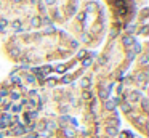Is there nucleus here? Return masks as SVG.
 <instances>
[{
	"label": "nucleus",
	"instance_id": "nucleus-21",
	"mask_svg": "<svg viewBox=\"0 0 149 138\" xmlns=\"http://www.w3.org/2000/svg\"><path fill=\"white\" fill-rule=\"evenodd\" d=\"M26 80H27L29 84H34V82H35V77H34V76H27V77H26Z\"/></svg>",
	"mask_w": 149,
	"mask_h": 138
},
{
	"label": "nucleus",
	"instance_id": "nucleus-16",
	"mask_svg": "<svg viewBox=\"0 0 149 138\" xmlns=\"http://www.w3.org/2000/svg\"><path fill=\"white\" fill-rule=\"evenodd\" d=\"M77 18H79V21H85V18H87V13L84 11V13H79V16H77Z\"/></svg>",
	"mask_w": 149,
	"mask_h": 138
},
{
	"label": "nucleus",
	"instance_id": "nucleus-10",
	"mask_svg": "<svg viewBox=\"0 0 149 138\" xmlns=\"http://www.w3.org/2000/svg\"><path fill=\"white\" fill-rule=\"evenodd\" d=\"M99 96H101L103 100H107V96H109V92H107V90H101V92H99Z\"/></svg>",
	"mask_w": 149,
	"mask_h": 138
},
{
	"label": "nucleus",
	"instance_id": "nucleus-31",
	"mask_svg": "<svg viewBox=\"0 0 149 138\" xmlns=\"http://www.w3.org/2000/svg\"><path fill=\"white\" fill-rule=\"evenodd\" d=\"M146 32H147V26H143L141 31H139V34H146Z\"/></svg>",
	"mask_w": 149,
	"mask_h": 138
},
{
	"label": "nucleus",
	"instance_id": "nucleus-4",
	"mask_svg": "<svg viewBox=\"0 0 149 138\" xmlns=\"http://www.w3.org/2000/svg\"><path fill=\"white\" fill-rule=\"evenodd\" d=\"M104 108L109 109V111L116 109V101H114V100H106V101H104Z\"/></svg>",
	"mask_w": 149,
	"mask_h": 138
},
{
	"label": "nucleus",
	"instance_id": "nucleus-28",
	"mask_svg": "<svg viewBox=\"0 0 149 138\" xmlns=\"http://www.w3.org/2000/svg\"><path fill=\"white\" fill-rule=\"evenodd\" d=\"M91 10H95V3H88L87 5V11H91Z\"/></svg>",
	"mask_w": 149,
	"mask_h": 138
},
{
	"label": "nucleus",
	"instance_id": "nucleus-22",
	"mask_svg": "<svg viewBox=\"0 0 149 138\" xmlns=\"http://www.w3.org/2000/svg\"><path fill=\"white\" fill-rule=\"evenodd\" d=\"M47 85H48V87H55V85H56V80H55V79H50V80L47 82Z\"/></svg>",
	"mask_w": 149,
	"mask_h": 138
},
{
	"label": "nucleus",
	"instance_id": "nucleus-2",
	"mask_svg": "<svg viewBox=\"0 0 149 138\" xmlns=\"http://www.w3.org/2000/svg\"><path fill=\"white\" fill-rule=\"evenodd\" d=\"M122 44H124L125 47H131L135 44V39L131 36H124V39H122Z\"/></svg>",
	"mask_w": 149,
	"mask_h": 138
},
{
	"label": "nucleus",
	"instance_id": "nucleus-5",
	"mask_svg": "<svg viewBox=\"0 0 149 138\" xmlns=\"http://www.w3.org/2000/svg\"><path fill=\"white\" fill-rule=\"evenodd\" d=\"M40 24H42V19L39 18V16H34V18L30 19V26H32V27H39Z\"/></svg>",
	"mask_w": 149,
	"mask_h": 138
},
{
	"label": "nucleus",
	"instance_id": "nucleus-32",
	"mask_svg": "<svg viewBox=\"0 0 149 138\" xmlns=\"http://www.w3.org/2000/svg\"><path fill=\"white\" fill-rule=\"evenodd\" d=\"M47 127H48V128H55V127H56V124H55V122H48V124H47Z\"/></svg>",
	"mask_w": 149,
	"mask_h": 138
},
{
	"label": "nucleus",
	"instance_id": "nucleus-6",
	"mask_svg": "<svg viewBox=\"0 0 149 138\" xmlns=\"http://www.w3.org/2000/svg\"><path fill=\"white\" fill-rule=\"evenodd\" d=\"M130 98H131L133 101H136V100H139V98H141V93H139V92H131Z\"/></svg>",
	"mask_w": 149,
	"mask_h": 138
},
{
	"label": "nucleus",
	"instance_id": "nucleus-19",
	"mask_svg": "<svg viewBox=\"0 0 149 138\" xmlns=\"http://www.w3.org/2000/svg\"><path fill=\"white\" fill-rule=\"evenodd\" d=\"M50 71H51V66H43V67H42V72H43V74H48Z\"/></svg>",
	"mask_w": 149,
	"mask_h": 138
},
{
	"label": "nucleus",
	"instance_id": "nucleus-12",
	"mask_svg": "<svg viewBox=\"0 0 149 138\" xmlns=\"http://www.w3.org/2000/svg\"><path fill=\"white\" fill-rule=\"evenodd\" d=\"M64 135L67 136V138H72V136H74V130H71V128H66V130H64Z\"/></svg>",
	"mask_w": 149,
	"mask_h": 138
},
{
	"label": "nucleus",
	"instance_id": "nucleus-29",
	"mask_svg": "<svg viewBox=\"0 0 149 138\" xmlns=\"http://www.w3.org/2000/svg\"><path fill=\"white\" fill-rule=\"evenodd\" d=\"M85 55H87V51H84V50H82V51H79V55H77V58H80V59H82V58H84V56H85Z\"/></svg>",
	"mask_w": 149,
	"mask_h": 138
},
{
	"label": "nucleus",
	"instance_id": "nucleus-11",
	"mask_svg": "<svg viewBox=\"0 0 149 138\" xmlns=\"http://www.w3.org/2000/svg\"><path fill=\"white\" fill-rule=\"evenodd\" d=\"M122 111H124V113H130V111H131V106L127 105V103H124V105H122Z\"/></svg>",
	"mask_w": 149,
	"mask_h": 138
},
{
	"label": "nucleus",
	"instance_id": "nucleus-30",
	"mask_svg": "<svg viewBox=\"0 0 149 138\" xmlns=\"http://www.w3.org/2000/svg\"><path fill=\"white\" fill-rule=\"evenodd\" d=\"M5 95H7V88H0V96H5Z\"/></svg>",
	"mask_w": 149,
	"mask_h": 138
},
{
	"label": "nucleus",
	"instance_id": "nucleus-20",
	"mask_svg": "<svg viewBox=\"0 0 149 138\" xmlns=\"http://www.w3.org/2000/svg\"><path fill=\"white\" fill-rule=\"evenodd\" d=\"M56 71H58V72H64V71H66V66H63V64H58V66H56Z\"/></svg>",
	"mask_w": 149,
	"mask_h": 138
},
{
	"label": "nucleus",
	"instance_id": "nucleus-25",
	"mask_svg": "<svg viewBox=\"0 0 149 138\" xmlns=\"http://www.w3.org/2000/svg\"><path fill=\"white\" fill-rule=\"evenodd\" d=\"M143 109H144V111H147V109H149V108H147V100H146V98H143Z\"/></svg>",
	"mask_w": 149,
	"mask_h": 138
},
{
	"label": "nucleus",
	"instance_id": "nucleus-38",
	"mask_svg": "<svg viewBox=\"0 0 149 138\" xmlns=\"http://www.w3.org/2000/svg\"><path fill=\"white\" fill-rule=\"evenodd\" d=\"M127 31H128V32H133L135 27H133V26H128V27H127Z\"/></svg>",
	"mask_w": 149,
	"mask_h": 138
},
{
	"label": "nucleus",
	"instance_id": "nucleus-39",
	"mask_svg": "<svg viewBox=\"0 0 149 138\" xmlns=\"http://www.w3.org/2000/svg\"><path fill=\"white\" fill-rule=\"evenodd\" d=\"M19 109H21V106H13V111H15V113H18Z\"/></svg>",
	"mask_w": 149,
	"mask_h": 138
},
{
	"label": "nucleus",
	"instance_id": "nucleus-3",
	"mask_svg": "<svg viewBox=\"0 0 149 138\" xmlns=\"http://www.w3.org/2000/svg\"><path fill=\"white\" fill-rule=\"evenodd\" d=\"M23 133H26V127H24V124H19L18 128H16V130H13V135H23Z\"/></svg>",
	"mask_w": 149,
	"mask_h": 138
},
{
	"label": "nucleus",
	"instance_id": "nucleus-14",
	"mask_svg": "<svg viewBox=\"0 0 149 138\" xmlns=\"http://www.w3.org/2000/svg\"><path fill=\"white\" fill-rule=\"evenodd\" d=\"M117 133V128L116 127H109L107 128V135H116Z\"/></svg>",
	"mask_w": 149,
	"mask_h": 138
},
{
	"label": "nucleus",
	"instance_id": "nucleus-15",
	"mask_svg": "<svg viewBox=\"0 0 149 138\" xmlns=\"http://www.w3.org/2000/svg\"><path fill=\"white\" fill-rule=\"evenodd\" d=\"M147 63H149V58L144 55V56L141 58V64H143V66H147Z\"/></svg>",
	"mask_w": 149,
	"mask_h": 138
},
{
	"label": "nucleus",
	"instance_id": "nucleus-7",
	"mask_svg": "<svg viewBox=\"0 0 149 138\" xmlns=\"http://www.w3.org/2000/svg\"><path fill=\"white\" fill-rule=\"evenodd\" d=\"M13 29H15V31H21V21H18V19H16L15 21V23H13Z\"/></svg>",
	"mask_w": 149,
	"mask_h": 138
},
{
	"label": "nucleus",
	"instance_id": "nucleus-42",
	"mask_svg": "<svg viewBox=\"0 0 149 138\" xmlns=\"http://www.w3.org/2000/svg\"><path fill=\"white\" fill-rule=\"evenodd\" d=\"M30 2H32V3H39V0H30Z\"/></svg>",
	"mask_w": 149,
	"mask_h": 138
},
{
	"label": "nucleus",
	"instance_id": "nucleus-37",
	"mask_svg": "<svg viewBox=\"0 0 149 138\" xmlns=\"http://www.w3.org/2000/svg\"><path fill=\"white\" fill-rule=\"evenodd\" d=\"M135 58V53H133V51H130V53H128V59H133Z\"/></svg>",
	"mask_w": 149,
	"mask_h": 138
},
{
	"label": "nucleus",
	"instance_id": "nucleus-26",
	"mask_svg": "<svg viewBox=\"0 0 149 138\" xmlns=\"http://www.w3.org/2000/svg\"><path fill=\"white\" fill-rule=\"evenodd\" d=\"M18 98H19V93L18 92H13L11 93V100H18Z\"/></svg>",
	"mask_w": 149,
	"mask_h": 138
},
{
	"label": "nucleus",
	"instance_id": "nucleus-8",
	"mask_svg": "<svg viewBox=\"0 0 149 138\" xmlns=\"http://www.w3.org/2000/svg\"><path fill=\"white\" fill-rule=\"evenodd\" d=\"M133 53H141V45L135 42L133 44Z\"/></svg>",
	"mask_w": 149,
	"mask_h": 138
},
{
	"label": "nucleus",
	"instance_id": "nucleus-43",
	"mask_svg": "<svg viewBox=\"0 0 149 138\" xmlns=\"http://www.w3.org/2000/svg\"><path fill=\"white\" fill-rule=\"evenodd\" d=\"M15 2H19V0H15Z\"/></svg>",
	"mask_w": 149,
	"mask_h": 138
},
{
	"label": "nucleus",
	"instance_id": "nucleus-41",
	"mask_svg": "<svg viewBox=\"0 0 149 138\" xmlns=\"http://www.w3.org/2000/svg\"><path fill=\"white\" fill-rule=\"evenodd\" d=\"M0 128H5V125H3V122H2V119H0Z\"/></svg>",
	"mask_w": 149,
	"mask_h": 138
},
{
	"label": "nucleus",
	"instance_id": "nucleus-17",
	"mask_svg": "<svg viewBox=\"0 0 149 138\" xmlns=\"http://www.w3.org/2000/svg\"><path fill=\"white\" fill-rule=\"evenodd\" d=\"M71 80H72L71 76H64L63 77V84H71Z\"/></svg>",
	"mask_w": 149,
	"mask_h": 138
},
{
	"label": "nucleus",
	"instance_id": "nucleus-40",
	"mask_svg": "<svg viewBox=\"0 0 149 138\" xmlns=\"http://www.w3.org/2000/svg\"><path fill=\"white\" fill-rule=\"evenodd\" d=\"M116 36H117V31H112V32H111V39H112V37H116Z\"/></svg>",
	"mask_w": 149,
	"mask_h": 138
},
{
	"label": "nucleus",
	"instance_id": "nucleus-44",
	"mask_svg": "<svg viewBox=\"0 0 149 138\" xmlns=\"http://www.w3.org/2000/svg\"><path fill=\"white\" fill-rule=\"evenodd\" d=\"M0 29H2V26H0Z\"/></svg>",
	"mask_w": 149,
	"mask_h": 138
},
{
	"label": "nucleus",
	"instance_id": "nucleus-9",
	"mask_svg": "<svg viewBox=\"0 0 149 138\" xmlns=\"http://www.w3.org/2000/svg\"><path fill=\"white\" fill-rule=\"evenodd\" d=\"M10 55H11L13 58H18V56H19V50H18V48H11V50H10Z\"/></svg>",
	"mask_w": 149,
	"mask_h": 138
},
{
	"label": "nucleus",
	"instance_id": "nucleus-13",
	"mask_svg": "<svg viewBox=\"0 0 149 138\" xmlns=\"http://www.w3.org/2000/svg\"><path fill=\"white\" fill-rule=\"evenodd\" d=\"M90 64H91V58H87V59L82 61V66H84V67H88Z\"/></svg>",
	"mask_w": 149,
	"mask_h": 138
},
{
	"label": "nucleus",
	"instance_id": "nucleus-33",
	"mask_svg": "<svg viewBox=\"0 0 149 138\" xmlns=\"http://www.w3.org/2000/svg\"><path fill=\"white\" fill-rule=\"evenodd\" d=\"M43 2H45L47 5H53V3L56 2V0H43Z\"/></svg>",
	"mask_w": 149,
	"mask_h": 138
},
{
	"label": "nucleus",
	"instance_id": "nucleus-34",
	"mask_svg": "<svg viewBox=\"0 0 149 138\" xmlns=\"http://www.w3.org/2000/svg\"><path fill=\"white\" fill-rule=\"evenodd\" d=\"M40 135H42V136H50V132H48V130H43Z\"/></svg>",
	"mask_w": 149,
	"mask_h": 138
},
{
	"label": "nucleus",
	"instance_id": "nucleus-24",
	"mask_svg": "<svg viewBox=\"0 0 149 138\" xmlns=\"http://www.w3.org/2000/svg\"><path fill=\"white\" fill-rule=\"evenodd\" d=\"M82 40H84V42H90V36H88V34H82Z\"/></svg>",
	"mask_w": 149,
	"mask_h": 138
},
{
	"label": "nucleus",
	"instance_id": "nucleus-18",
	"mask_svg": "<svg viewBox=\"0 0 149 138\" xmlns=\"http://www.w3.org/2000/svg\"><path fill=\"white\" fill-rule=\"evenodd\" d=\"M146 76H147V74H138V76H136V80H138V82H143L144 79H146Z\"/></svg>",
	"mask_w": 149,
	"mask_h": 138
},
{
	"label": "nucleus",
	"instance_id": "nucleus-27",
	"mask_svg": "<svg viewBox=\"0 0 149 138\" xmlns=\"http://www.w3.org/2000/svg\"><path fill=\"white\" fill-rule=\"evenodd\" d=\"M88 85H90V80H88V79H84V80H82V87H88Z\"/></svg>",
	"mask_w": 149,
	"mask_h": 138
},
{
	"label": "nucleus",
	"instance_id": "nucleus-23",
	"mask_svg": "<svg viewBox=\"0 0 149 138\" xmlns=\"http://www.w3.org/2000/svg\"><path fill=\"white\" fill-rule=\"evenodd\" d=\"M45 32H47V34H53V32H55V27H53V26H48Z\"/></svg>",
	"mask_w": 149,
	"mask_h": 138
},
{
	"label": "nucleus",
	"instance_id": "nucleus-1",
	"mask_svg": "<svg viewBox=\"0 0 149 138\" xmlns=\"http://www.w3.org/2000/svg\"><path fill=\"white\" fill-rule=\"evenodd\" d=\"M0 119H2V122H3V125H10V124H13V116L11 114H2L0 116Z\"/></svg>",
	"mask_w": 149,
	"mask_h": 138
},
{
	"label": "nucleus",
	"instance_id": "nucleus-35",
	"mask_svg": "<svg viewBox=\"0 0 149 138\" xmlns=\"http://www.w3.org/2000/svg\"><path fill=\"white\" fill-rule=\"evenodd\" d=\"M84 98H85V100H88V98H90V92H84Z\"/></svg>",
	"mask_w": 149,
	"mask_h": 138
},
{
	"label": "nucleus",
	"instance_id": "nucleus-36",
	"mask_svg": "<svg viewBox=\"0 0 149 138\" xmlns=\"http://www.w3.org/2000/svg\"><path fill=\"white\" fill-rule=\"evenodd\" d=\"M67 120H69L67 116H63V117H61V122H67Z\"/></svg>",
	"mask_w": 149,
	"mask_h": 138
}]
</instances>
